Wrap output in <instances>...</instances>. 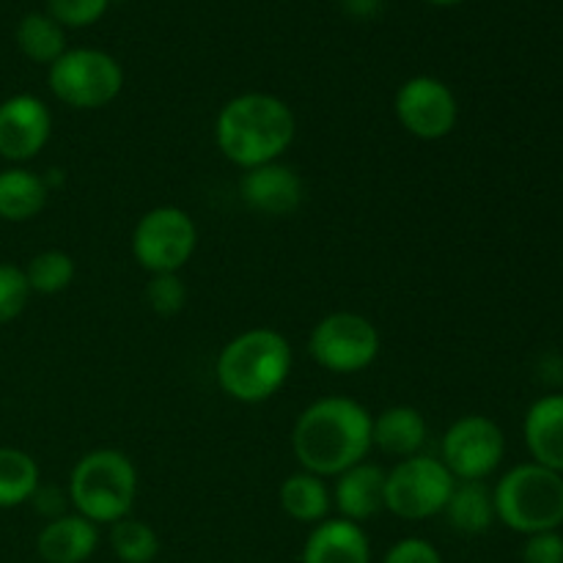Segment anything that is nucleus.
I'll list each match as a JSON object with an SVG mask.
<instances>
[{"label": "nucleus", "instance_id": "9b49d317", "mask_svg": "<svg viewBox=\"0 0 563 563\" xmlns=\"http://www.w3.org/2000/svg\"><path fill=\"white\" fill-rule=\"evenodd\" d=\"M394 110L399 124L418 141H443L460 121L456 93L432 75H416L401 82Z\"/></svg>", "mask_w": 563, "mask_h": 563}, {"label": "nucleus", "instance_id": "c756f323", "mask_svg": "<svg viewBox=\"0 0 563 563\" xmlns=\"http://www.w3.org/2000/svg\"><path fill=\"white\" fill-rule=\"evenodd\" d=\"M522 563H563V537L559 531L533 533L522 544Z\"/></svg>", "mask_w": 563, "mask_h": 563}, {"label": "nucleus", "instance_id": "412c9836", "mask_svg": "<svg viewBox=\"0 0 563 563\" xmlns=\"http://www.w3.org/2000/svg\"><path fill=\"white\" fill-rule=\"evenodd\" d=\"M443 515L449 517L454 531L467 533V537L487 533L493 528V522L498 520L495 517L493 489L484 482H456Z\"/></svg>", "mask_w": 563, "mask_h": 563}, {"label": "nucleus", "instance_id": "5701e85b", "mask_svg": "<svg viewBox=\"0 0 563 563\" xmlns=\"http://www.w3.org/2000/svg\"><path fill=\"white\" fill-rule=\"evenodd\" d=\"M38 493V465L27 451L0 445V509H16Z\"/></svg>", "mask_w": 563, "mask_h": 563}, {"label": "nucleus", "instance_id": "1a4fd4ad", "mask_svg": "<svg viewBox=\"0 0 563 563\" xmlns=\"http://www.w3.org/2000/svg\"><path fill=\"white\" fill-rule=\"evenodd\" d=\"M198 247L196 220L179 207H154L132 229V256L146 273H179Z\"/></svg>", "mask_w": 563, "mask_h": 563}, {"label": "nucleus", "instance_id": "2eb2a0df", "mask_svg": "<svg viewBox=\"0 0 563 563\" xmlns=\"http://www.w3.org/2000/svg\"><path fill=\"white\" fill-rule=\"evenodd\" d=\"M385 476L388 473L372 462H361V465L335 476V487L330 495H333L339 517L361 526V522L385 511Z\"/></svg>", "mask_w": 563, "mask_h": 563}, {"label": "nucleus", "instance_id": "ddd939ff", "mask_svg": "<svg viewBox=\"0 0 563 563\" xmlns=\"http://www.w3.org/2000/svg\"><path fill=\"white\" fill-rule=\"evenodd\" d=\"M240 196L253 212L267 214V218H286L300 209L306 187L295 168L275 159V163L258 165L242 174Z\"/></svg>", "mask_w": 563, "mask_h": 563}, {"label": "nucleus", "instance_id": "7ed1b4c3", "mask_svg": "<svg viewBox=\"0 0 563 563\" xmlns=\"http://www.w3.org/2000/svg\"><path fill=\"white\" fill-rule=\"evenodd\" d=\"M291 344L273 328H251L234 335L214 361V377L229 399L258 405L278 394L291 374Z\"/></svg>", "mask_w": 563, "mask_h": 563}, {"label": "nucleus", "instance_id": "6ab92c4d", "mask_svg": "<svg viewBox=\"0 0 563 563\" xmlns=\"http://www.w3.org/2000/svg\"><path fill=\"white\" fill-rule=\"evenodd\" d=\"M49 185L44 176L11 165L0 170V220L5 223H25L47 207Z\"/></svg>", "mask_w": 563, "mask_h": 563}, {"label": "nucleus", "instance_id": "0eeeda50", "mask_svg": "<svg viewBox=\"0 0 563 563\" xmlns=\"http://www.w3.org/2000/svg\"><path fill=\"white\" fill-rule=\"evenodd\" d=\"M454 487L456 478L440 456H407L385 476V509L399 520H429L443 515Z\"/></svg>", "mask_w": 563, "mask_h": 563}, {"label": "nucleus", "instance_id": "f3484780", "mask_svg": "<svg viewBox=\"0 0 563 563\" xmlns=\"http://www.w3.org/2000/svg\"><path fill=\"white\" fill-rule=\"evenodd\" d=\"M522 438L537 465L563 476V394L542 396L528 407Z\"/></svg>", "mask_w": 563, "mask_h": 563}, {"label": "nucleus", "instance_id": "4468645a", "mask_svg": "<svg viewBox=\"0 0 563 563\" xmlns=\"http://www.w3.org/2000/svg\"><path fill=\"white\" fill-rule=\"evenodd\" d=\"M300 563H372V542L363 526L333 517L313 526Z\"/></svg>", "mask_w": 563, "mask_h": 563}, {"label": "nucleus", "instance_id": "bb28decb", "mask_svg": "<svg viewBox=\"0 0 563 563\" xmlns=\"http://www.w3.org/2000/svg\"><path fill=\"white\" fill-rule=\"evenodd\" d=\"M148 308L159 317H176L187 306V286L179 273L152 275L146 286Z\"/></svg>", "mask_w": 563, "mask_h": 563}, {"label": "nucleus", "instance_id": "cd10ccee", "mask_svg": "<svg viewBox=\"0 0 563 563\" xmlns=\"http://www.w3.org/2000/svg\"><path fill=\"white\" fill-rule=\"evenodd\" d=\"M47 14L64 27H88L104 16L113 0H44Z\"/></svg>", "mask_w": 563, "mask_h": 563}, {"label": "nucleus", "instance_id": "4be33fe9", "mask_svg": "<svg viewBox=\"0 0 563 563\" xmlns=\"http://www.w3.org/2000/svg\"><path fill=\"white\" fill-rule=\"evenodd\" d=\"M16 47L33 64H55L66 53V27L58 25L47 11H31L16 22Z\"/></svg>", "mask_w": 563, "mask_h": 563}, {"label": "nucleus", "instance_id": "a211bd4d", "mask_svg": "<svg viewBox=\"0 0 563 563\" xmlns=\"http://www.w3.org/2000/svg\"><path fill=\"white\" fill-rule=\"evenodd\" d=\"M427 434V418L416 407L396 405L372 418V445L396 460L421 454Z\"/></svg>", "mask_w": 563, "mask_h": 563}, {"label": "nucleus", "instance_id": "f03ea898", "mask_svg": "<svg viewBox=\"0 0 563 563\" xmlns=\"http://www.w3.org/2000/svg\"><path fill=\"white\" fill-rule=\"evenodd\" d=\"M295 110L275 93H240L229 99L214 119V143L223 157L242 170L280 159L295 143Z\"/></svg>", "mask_w": 563, "mask_h": 563}, {"label": "nucleus", "instance_id": "f257e3e1", "mask_svg": "<svg viewBox=\"0 0 563 563\" xmlns=\"http://www.w3.org/2000/svg\"><path fill=\"white\" fill-rule=\"evenodd\" d=\"M372 449V412L346 396L317 399L297 416L291 429V454L300 471L322 478H335L361 465Z\"/></svg>", "mask_w": 563, "mask_h": 563}, {"label": "nucleus", "instance_id": "6e6552de", "mask_svg": "<svg viewBox=\"0 0 563 563\" xmlns=\"http://www.w3.org/2000/svg\"><path fill=\"white\" fill-rule=\"evenodd\" d=\"M379 330L372 319L352 311H335L319 319L308 335V352L313 363L333 374L366 372L379 355Z\"/></svg>", "mask_w": 563, "mask_h": 563}, {"label": "nucleus", "instance_id": "39448f33", "mask_svg": "<svg viewBox=\"0 0 563 563\" xmlns=\"http://www.w3.org/2000/svg\"><path fill=\"white\" fill-rule=\"evenodd\" d=\"M493 500L495 517L522 537L559 531L563 526V476L537 462H522L504 473Z\"/></svg>", "mask_w": 563, "mask_h": 563}, {"label": "nucleus", "instance_id": "c85d7f7f", "mask_svg": "<svg viewBox=\"0 0 563 563\" xmlns=\"http://www.w3.org/2000/svg\"><path fill=\"white\" fill-rule=\"evenodd\" d=\"M383 563H443V555L432 542L421 537L399 539L394 548L385 553Z\"/></svg>", "mask_w": 563, "mask_h": 563}, {"label": "nucleus", "instance_id": "dca6fc26", "mask_svg": "<svg viewBox=\"0 0 563 563\" xmlns=\"http://www.w3.org/2000/svg\"><path fill=\"white\" fill-rule=\"evenodd\" d=\"M99 548V526L80 515H58L38 531L36 553L44 563H86Z\"/></svg>", "mask_w": 563, "mask_h": 563}, {"label": "nucleus", "instance_id": "9d476101", "mask_svg": "<svg viewBox=\"0 0 563 563\" xmlns=\"http://www.w3.org/2000/svg\"><path fill=\"white\" fill-rule=\"evenodd\" d=\"M506 456V434L489 416H462L440 443V462L456 482H484Z\"/></svg>", "mask_w": 563, "mask_h": 563}, {"label": "nucleus", "instance_id": "2f4dec72", "mask_svg": "<svg viewBox=\"0 0 563 563\" xmlns=\"http://www.w3.org/2000/svg\"><path fill=\"white\" fill-rule=\"evenodd\" d=\"M423 3L438 5V9H449V5H460V3H465V0H423Z\"/></svg>", "mask_w": 563, "mask_h": 563}, {"label": "nucleus", "instance_id": "a878e982", "mask_svg": "<svg viewBox=\"0 0 563 563\" xmlns=\"http://www.w3.org/2000/svg\"><path fill=\"white\" fill-rule=\"evenodd\" d=\"M31 295L33 291L27 286L25 269L0 262V324L14 322L25 311Z\"/></svg>", "mask_w": 563, "mask_h": 563}, {"label": "nucleus", "instance_id": "20e7f679", "mask_svg": "<svg viewBox=\"0 0 563 563\" xmlns=\"http://www.w3.org/2000/svg\"><path fill=\"white\" fill-rule=\"evenodd\" d=\"M137 495V471L119 449H97L69 473V504L93 526H113L130 517Z\"/></svg>", "mask_w": 563, "mask_h": 563}, {"label": "nucleus", "instance_id": "423d86ee", "mask_svg": "<svg viewBox=\"0 0 563 563\" xmlns=\"http://www.w3.org/2000/svg\"><path fill=\"white\" fill-rule=\"evenodd\" d=\"M47 86L55 99L75 110L108 108L124 88V69L110 53L97 47L66 49L49 64Z\"/></svg>", "mask_w": 563, "mask_h": 563}, {"label": "nucleus", "instance_id": "aec40b11", "mask_svg": "<svg viewBox=\"0 0 563 563\" xmlns=\"http://www.w3.org/2000/svg\"><path fill=\"white\" fill-rule=\"evenodd\" d=\"M280 509L302 526H319L328 520L330 509H333V495H330L328 478L313 476L308 471H297L280 484Z\"/></svg>", "mask_w": 563, "mask_h": 563}, {"label": "nucleus", "instance_id": "7c9ffc66", "mask_svg": "<svg viewBox=\"0 0 563 563\" xmlns=\"http://www.w3.org/2000/svg\"><path fill=\"white\" fill-rule=\"evenodd\" d=\"M379 5H383V0H344V11L350 16H357V20H372V16H377Z\"/></svg>", "mask_w": 563, "mask_h": 563}, {"label": "nucleus", "instance_id": "f8f14e48", "mask_svg": "<svg viewBox=\"0 0 563 563\" xmlns=\"http://www.w3.org/2000/svg\"><path fill=\"white\" fill-rule=\"evenodd\" d=\"M53 115L33 93H14L0 102V157L22 165L36 157L49 141Z\"/></svg>", "mask_w": 563, "mask_h": 563}, {"label": "nucleus", "instance_id": "393cba45", "mask_svg": "<svg viewBox=\"0 0 563 563\" xmlns=\"http://www.w3.org/2000/svg\"><path fill=\"white\" fill-rule=\"evenodd\" d=\"M75 258L64 251H42L27 262L25 278L33 295H60L75 280Z\"/></svg>", "mask_w": 563, "mask_h": 563}, {"label": "nucleus", "instance_id": "b1692460", "mask_svg": "<svg viewBox=\"0 0 563 563\" xmlns=\"http://www.w3.org/2000/svg\"><path fill=\"white\" fill-rule=\"evenodd\" d=\"M110 550L121 563H152L159 553V539L152 526L124 517L110 526Z\"/></svg>", "mask_w": 563, "mask_h": 563}]
</instances>
